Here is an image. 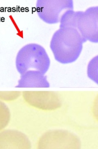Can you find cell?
Returning <instances> with one entry per match:
<instances>
[{
  "mask_svg": "<svg viewBox=\"0 0 98 149\" xmlns=\"http://www.w3.org/2000/svg\"><path fill=\"white\" fill-rule=\"evenodd\" d=\"M86 41L75 28H62L53 34L50 48L57 62L69 64L77 61Z\"/></svg>",
  "mask_w": 98,
  "mask_h": 149,
  "instance_id": "6da1fadb",
  "label": "cell"
},
{
  "mask_svg": "<svg viewBox=\"0 0 98 149\" xmlns=\"http://www.w3.org/2000/svg\"><path fill=\"white\" fill-rule=\"evenodd\" d=\"M98 18L97 6L90 7L85 11L70 10L62 15L59 27L75 28L86 42L98 43Z\"/></svg>",
  "mask_w": 98,
  "mask_h": 149,
  "instance_id": "7a4b0ae2",
  "label": "cell"
},
{
  "mask_svg": "<svg viewBox=\"0 0 98 149\" xmlns=\"http://www.w3.org/2000/svg\"><path fill=\"white\" fill-rule=\"evenodd\" d=\"M50 65V59L46 50L38 44L24 45L16 57V68L21 75L29 70L38 71L45 74Z\"/></svg>",
  "mask_w": 98,
  "mask_h": 149,
  "instance_id": "3957f363",
  "label": "cell"
},
{
  "mask_svg": "<svg viewBox=\"0 0 98 149\" xmlns=\"http://www.w3.org/2000/svg\"><path fill=\"white\" fill-rule=\"evenodd\" d=\"M79 138L67 130H50L39 138L37 149H81Z\"/></svg>",
  "mask_w": 98,
  "mask_h": 149,
  "instance_id": "277c9868",
  "label": "cell"
},
{
  "mask_svg": "<svg viewBox=\"0 0 98 149\" xmlns=\"http://www.w3.org/2000/svg\"><path fill=\"white\" fill-rule=\"evenodd\" d=\"M73 9V0H37L36 5L39 18L48 24L60 22L64 13Z\"/></svg>",
  "mask_w": 98,
  "mask_h": 149,
  "instance_id": "5b68a950",
  "label": "cell"
},
{
  "mask_svg": "<svg viewBox=\"0 0 98 149\" xmlns=\"http://www.w3.org/2000/svg\"><path fill=\"white\" fill-rule=\"evenodd\" d=\"M22 95L28 104L41 110H54L59 106L56 104V95L52 92L24 91Z\"/></svg>",
  "mask_w": 98,
  "mask_h": 149,
  "instance_id": "8992f818",
  "label": "cell"
},
{
  "mask_svg": "<svg viewBox=\"0 0 98 149\" xmlns=\"http://www.w3.org/2000/svg\"><path fill=\"white\" fill-rule=\"evenodd\" d=\"M28 136L20 131L7 130L0 132V149H31Z\"/></svg>",
  "mask_w": 98,
  "mask_h": 149,
  "instance_id": "52a82bcc",
  "label": "cell"
},
{
  "mask_svg": "<svg viewBox=\"0 0 98 149\" xmlns=\"http://www.w3.org/2000/svg\"><path fill=\"white\" fill-rule=\"evenodd\" d=\"M45 74L38 71H28L21 75L16 87L20 88H49L50 83Z\"/></svg>",
  "mask_w": 98,
  "mask_h": 149,
  "instance_id": "ba28073f",
  "label": "cell"
},
{
  "mask_svg": "<svg viewBox=\"0 0 98 149\" xmlns=\"http://www.w3.org/2000/svg\"><path fill=\"white\" fill-rule=\"evenodd\" d=\"M10 120V112L8 107L0 100V132L8 126Z\"/></svg>",
  "mask_w": 98,
  "mask_h": 149,
  "instance_id": "9c48e42d",
  "label": "cell"
},
{
  "mask_svg": "<svg viewBox=\"0 0 98 149\" xmlns=\"http://www.w3.org/2000/svg\"><path fill=\"white\" fill-rule=\"evenodd\" d=\"M98 56L93 57L90 61L87 67V75L92 81L98 84Z\"/></svg>",
  "mask_w": 98,
  "mask_h": 149,
  "instance_id": "30bf717a",
  "label": "cell"
},
{
  "mask_svg": "<svg viewBox=\"0 0 98 149\" xmlns=\"http://www.w3.org/2000/svg\"><path fill=\"white\" fill-rule=\"evenodd\" d=\"M21 94V92L19 91H0V100L2 101L14 100L18 98Z\"/></svg>",
  "mask_w": 98,
  "mask_h": 149,
  "instance_id": "8fae6325",
  "label": "cell"
}]
</instances>
